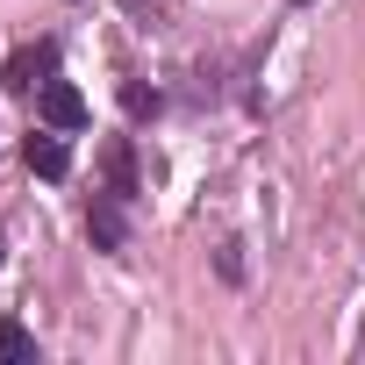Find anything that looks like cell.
<instances>
[{"instance_id":"2","label":"cell","mask_w":365,"mask_h":365,"mask_svg":"<svg viewBox=\"0 0 365 365\" xmlns=\"http://www.w3.org/2000/svg\"><path fill=\"white\" fill-rule=\"evenodd\" d=\"M86 237H93V251H122L129 244V194H93V208H86Z\"/></svg>"},{"instance_id":"8","label":"cell","mask_w":365,"mask_h":365,"mask_svg":"<svg viewBox=\"0 0 365 365\" xmlns=\"http://www.w3.org/2000/svg\"><path fill=\"white\" fill-rule=\"evenodd\" d=\"M122 8H150V0H122Z\"/></svg>"},{"instance_id":"3","label":"cell","mask_w":365,"mask_h":365,"mask_svg":"<svg viewBox=\"0 0 365 365\" xmlns=\"http://www.w3.org/2000/svg\"><path fill=\"white\" fill-rule=\"evenodd\" d=\"M36 108H43V122H51V129H86V93H79V86H65V79H51V86L36 93Z\"/></svg>"},{"instance_id":"4","label":"cell","mask_w":365,"mask_h":365,"mask_svg":"<svg viewBox=\"0 0 365 365\" xmlns=\"http://www.w3.org/2000/svg\"><path fill=\"white\" fill-rule=\"evenodd\" d=\"M22 158H29V172H36V179H65V172H72V150H65V129H36V136L22 143Z\"/></svg>"},{"instance_id":"9","label":"cell","mask_w":365,"mask_h":365,"mask_svg":"<svg viewBox=\"0 0 365 365\" xmlns=\"http://www.w3.org/2000/svg\"><path fill=\"white\" fill-rule=\"evenodd\" d=\"M0 251H8V237H0Z\"/></svg>"},{"instance_id":"7","label":"cell","mask_w":365,"mask_h":365,"mask_svg":"<svg viewBox=\"0 0 365 365\" xmlns=\"http://www.w3.org/2000/svg\"><path fill=\"white\" fill-rule=\"evenodd\" d=\"M122 108H129V115H158V93H143V86H122Z\"/></svg>"},{"instance_id":"5","label":"cell","mask_w":365,"mask_h":365,"mask_svg":"<svg viewBox=\"0 0 365 365\" xmlns=\"http://www.w3.org/2000/svg\"><path fill=\"white\" fill-rule=\"evenodd\" d=\"M108 187H115V194H129V201H136V158H129V143H122V136H115V143H108Z\"/></svg>"},{"instance_id":"10","label":"cell","mask_w":365,"mask_h":365,"mask_svg":"<svg viewBox=\"0 0 365 365\" xmlns=\"http://www.w3.org/2000/svg\"><path fill=\"white\" fill-rule=\"evenodd\" d=\"M294 8H308V0H294Z\"/></svg>"},{"instance_id":"6","label":"cell","mask_w":365,"mask_h":365,"mask_svg":"<svg viewBox=\"0 0 365 365\" xmlns=\"http://www.w3.org/2000/svg\"><path fill=\"white\" fill-rule=\"evenodd\" d=\"M0 358H36V336L22 322H0Z\"/></svg>"},{"instance_id":"1","label":"cell","mask_w":365,"mask_h":365,"mask_svg":"<svg viewBox=\"0 0 365 365\" xmlns=\"http://www.w3.org/2000/svg\"><path fill=\"white\" fill-rule=\"evenodd\" d=\"M51 79H58V43H51V36L22 43L8 65H0V86H8V93H43Z\"/></svg>"}]
</instances>
